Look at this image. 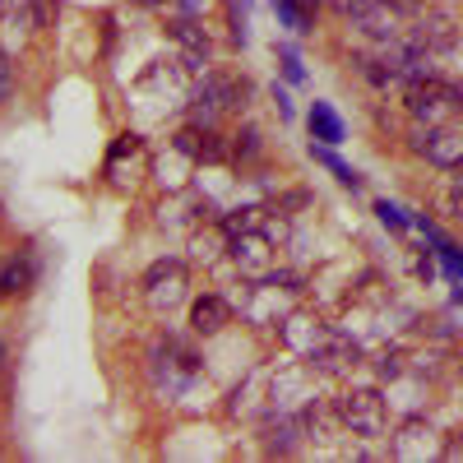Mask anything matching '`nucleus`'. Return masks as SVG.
<instances>
[{"label": "nucleus", "instance_id": "obj_1", "mask_svg": "<svg viewBox=\"0 0 463 463\" xmlns=\"http://www.w3.org/2000/svg\"><path fill=\"white\" fill-rule=\"evenodd\" d=\"M144 371H148V384L153 394L163 399H181L190 384H195V375L204 371V357L190 347L181 334H158L148 343V357H144Z\"/></svg>", "mask_w": 463, "mask_h": 463}, {"label": "nucleus", "instance_id": "obj_2", "mask_svg": "<svg viewBox=\"0 0 463 463\" xmlns=\"http://www.w3.org/2000/svg\"><path fill=\"white\" fill-rule=\"evenodd\" d=\"M250 102V80L246 74H227V70H209L204 80L190 89L185 107H190V126L218 130V121L227 111H241Z\"/></svg>", "mask_w": 463, "mask_h": 463}, {"label": "nucleus", "instance_id": "obj_3", "mask_svg": "<svg viewBox=\"0 0 463 463\" xmlns=\"http://www.w3.org/2000/svg\"><path fill=\"white\" fill-rule=\"evenodd\" d=\"M403 107L417 126H449L463 111V89L445 74H431V80H417L403 89Z\"/></svg>", "mask_w": 463, "mask_h": 463}, {"label": "nucleus", "instance_id": "obj_4", "mask_svg": "<svg viewBox=\"0 0 463 463\" xmlns=\"http://www.w3.org/2000/svg\"><path fill=\"white\" fill-rule=\"evenodd\" d=\"M334 417L343 421V431H353L357 440H380L390 431V403H384L380 390H366V384L343 390L334 399Z\"/></svg>", "mask_w": 463, "mask_h": 463}, {"label": "nucleus", "instance_id": "obj_5", "mask_svg": "<svg viewBox=\"0 0 463 463\" xmlns=\"http://www.w3.org/2000/svg\"><path fill=\"white\" fill-rule=\"evenodd\" d=\"M144 306L153 316H172L176 306H185V297H190V274H185V260H176V255H163V260H153L148 269H144Z\"/></svg>", "mask_w": 463, "mask_h": 463}, {"label": "nucleus", "instance_id": "obj_6", "mask_svg": "<svg viewBox=\"0 0 463 463\" xmlns=\"http://www.w3.org/2000/svg\"><path fill=\"white\" fill-rule=\"evenodd\" d=\"M227 250H232V260H237V269H241V279H250V283H264L269 274H274V237L264 232V222L260 227H246V232H237V237H227Z\"/></svg>", "mask_w": 463, "mask_h": 463}, {"label": "nucleus", "instance_id": "obj_7", "mask_svg": "<svg viewBox=\"0 0 463 463\" xmlns=\"http://www.w3.org/2000/svg\"><path fill=\"white\" fill-rule=\"evenodd\" d=\"M408 148L417 153V158H427L431 167L449 172L458 158H463V135L454 126H417L408 135Z\"/></svg>", "mask_w": 463, "mask_h": 463}, {"label": "nucleus", "instance_id": "obj_8", "mask_svg": "<svg viewBox=\"0 0 463 463\" xmlns=\"http://www.w3.org/2000/svg\"><path fill=\"white\" fill-rule=\"evenodd\" d=\"M167 33H172V43H176V52H181V65H185L190 74H209V65H213V43H209V33L195 24V14H176V19L167 24Z\"/></svg>", "mask_w": 463, "mask_h": 463}, {"label": "nucleus", "instance_id": "obj_9", "mask_svg": "<svg viewBox=\"0 0 463 463\" xmlns=\"http://www.w3.org/2000/svg\"><path fill=\"white\" fill-rule=\"evenodd\" d=\"M362 357H366V347H362L353 334H338V329H334V334L316 347V353L306 357V366L320 371V375H343V371H353Z\"/></svg>", "mask_w": 463, "mask_h": 463}, {"label": "nucleus", "instance_id": "obj_10", "mask_svg": "<svg viewBox=\"0 0 463 463\" xmlns=\"http://www.w3.org/2000/svg\"><path fill=\"white\" fill-rule=\"evenodd\" d=\"M279 334H283V347H288V353L311 357L316 347L334 334V325H325L320 316H306V311H288V316L279 320Z\"/></svg>", "mask_w": 463, "mask_h": 463}, {"label": "nucleus", "instance_id": "obj_11", "mask_svg": "<svg viewBox=\"0 0 463 463\" xmlns=\"http://www.w3.org/2000/svg\"><path fill=\"white\" fill-rule=\"evenodd\" d=\"M269 390H274V366H260L232 390V417H264L269 412Z\"/></svg>", "mask_w": 463, "mask_h": 463}, {"label": "nucleus", "instance_id": "obj_12", "mask_svg": "<svg viewBox=\"0 0 463 463\" xmlns=\"http://www.w3.org/2000/svg\"><path fill=\"white\" fill-rule=\"evenodd\" d=\"M440 449H445V445H436V427H431V421H421V417L403 421L399 436L390 440V454H394V458H408V463H417V458H436Z\"/></svg>", "mask_w": 463, "mask_h": 463}, {"label": "nucleus", "instance_id": "obj_13", "mask_svg": "<svg viewBox=\"0 0 463 463\" xmlns=\"http://www.w3.org/2000/svg\"><path fill=\"white\" fill-rule=\"evenodd\" d=\"M232 325V301L218 297V292H204L190 301V334H200V338H213Z\"/></svg>", "mask_w": 463, "mask_h": 463}, {"label": "nucleus", "instance_id": "obj_14", "mask_svg": "<svg viewBox=\"0 0 463 463\" xmlns=\"http://www.w3.org/2000/svg\"><path fill=\"white\" fill-rule=\"evenodd\" d=\"M37 274H43V260H37L33 250H19L10 255L5 264H0V297H24L37 288Z\"/></svg>", "mask_w": 463, "mask_h": 463}, {"label": "nucleus", "instance_id": "obj_15", "mask_svg": "<svg viewBox=\"0 0 463 463\" xmlns=\"http://www.w3.org/2000/svg\"><path fill=\"white\" fill-rule=\"evenodd\" d=\"M320 10H325V0H274L279 28H288L292 37H311V33H316Z\"/></svg>", "mask_w": 463, "mask_h": 463}, {"label": "nucleus", "instance_id": "obj_16", "mask_svg": "<svg viewBox=\"0 0 463 463\" xmlns=\"http://www.w3.org/2000/svg\"><path fill=\"white\" fill-rule=\"evenodd\" d=\"M306 126H311V139H316V144H329V148H338V144L347 139L343 116H338L334 102H325V98L311 102V111H306Z\"/></svg>", "mask_w": 463, "mask_h": 463}, {"label": "nucleus", "instance_id": "obj_17", "mask_svg": "<svg viewBox=\"0 0 463 463\" xmlns=\"http://www.w3.org/2000/svg\"><path fill=\"white\" fill-rule=\"evenodd\" d=\"M311 158H316V163H320V167H325V172L338 181V185H347V190H362V185H366V181H362V172H357L353 163H343L329 144H316V139H311Z\"/></svg>", "mask_w": 463, "mask_h": 463}, {"label": "nucleus", "instance_id": "obj_18", "mask_svg": "<svg viewBox=\"0 0 463 463\" xmlns=\"http://www.w3.org/2000/svg\"><path fill=\"white\" fill-rule=\"evenodd\" d=\"M274 61H279V70H283V84L288 89H297V84H306V61H301V52H297V43H274Z\"/></svg>", "mask_w": 463, "mask_h": 463}, {"label": "nucleus", "instance_id": "obj_19", "mask_svg": "<svg viewBox=\"0 0 463 463\" xmlns=\"http://www.w3.org/2000/svg\"><path fill=\"white\" fill-rule=\"evenodd\" d=\"M250 14H255V0H227V33L237 47H250Z\"/></svg>", "mask_w": 463, "mask_h": 463}, {"label": "nucleus", "instance_id": "obj_20", "mask_svg": "<svg viewBox=\"0 0 463 463\" xmlns=\"http://www.w3.org/2000/svg\"><path fill=\"white\" fill-rule=\"evenodd\" d=\"M260 130L255 126H241L237 135H232V163H255L260 158Z\"/></svg>", "mask_w": 463, "mask_h": 463}, {"label": "nucleus", "instance_id": "obj_21", "mask_svg": "<svg viewBox=\"0 0 463 463\" xmlns=\"http://www.w3.org/2000/svg\"><path fill=\"white\" fill-rule=\"evenodd\" d=\"M375 375H380V380H403V375H408L403 347H384V353L375 357Z\"/></svg>", "mask_w": 463, "mask_h": 463}, {"label": "nucleus", "instance_id": "obj_22", "mask_svg": "<svg viewBox=\"0 0 463 463\" xmlns=\"http://www.w3.org/2000/svg\"><path fill=\"white\" fill-rule=\"evenodd\" d=\"M375 218H380L384 227H390V232H399V237L412 227V213H403L394 200H375Z\"/></svg>", "mask_w": 463, "mask_h": 463}, {"label": "nucleus", "instance_id": "obj_23", "mask_svg": "<svg viewBox=\"0 0 463 463\" xmlns=\"http://www.w3.org/2000/svg\"><path fill=\"white\" fill-rule=\"evenodd\" d=\"M10 93H14V61H10L5 47H0V107L10 102Z\"/></svg>", "mask_w": 463, "mask_h": 463}, {"label": "nucleus", "instance_id": "obj_24", "mask_svg": "<svg viewBox=\"0 0 463 463\" xmlns=\"http://www.w3.org/2000/svg\"><path fill=\"white\" fill-rule=\"evenodd\" d=\"M274 107H279V116H283V121H292V98H288V84H274Z\"/></svg>", "mask_w": 463, "mask_h": 463}, {"label": "nucleus", "instance_id": "obj_25", "mask_svg": "<svg viewBox=\"0 0 463 463\" xmlns=\"http://www.w3.org/2000/svg\"><path fill=\"white\" fill-rule=\"evenodd\" d=\"M440 458H463V431H454V436L445 440V449H440Z\"/></svg>", "mask_w": 463, "mask_h": 463}, {"label": "nucleus", "instance_id": "obj_26", "mask_svg": "<svg viewBox=\"0 0 463 463\" xmlns=\"http://www.w3.org/2000/svg\"><path fill=\"white\" fill-rule=\"evenodd\" d=\"M449 190H454V195H463V158L449 167Z\"/></svg>", "mask_w": 463, "mask_h": 463}, {"label": "nucleus", "instance_id": "obj_27", "mask_svg": "<svg viewBox=\"0 0 463 463\" xmlns=\"http://www.w3.org/2000/svg\"><path fill=\"white\" fill-rule=\"evenodd\" d=\"M176 10H181V14H200L204 0H176Z\"/></svg>", "mask_w": 463, "mask_h": 463}, {"label": "nucleus", "instance_id": "obj_28", "mask_svg": "<svg viewBox=\"0 0 463 463\" xmlns=\"http://www.w3.org/2000/svg\"><path fill=\"white\" fill-rule=\"evenodd\" d=\"M5 366H10V343L0 338V371H5Z\"/></svg>", "mask_w": 463, "mask_h": 463}, {"label": "nucleus", "instance_id": "obj_29", "mask_svg": "<svg viewBox=\"0 0 463 463\" xmlns=\"http://www.w3.org/2000/svg\"><path fill=\"white\" fill-rule=\"evenodd\" d=\"M135 5H144V10H153V5H163V0H135Z\"/></svg>", "mask_w": 463, "mask_h": 463}]
</instances>
